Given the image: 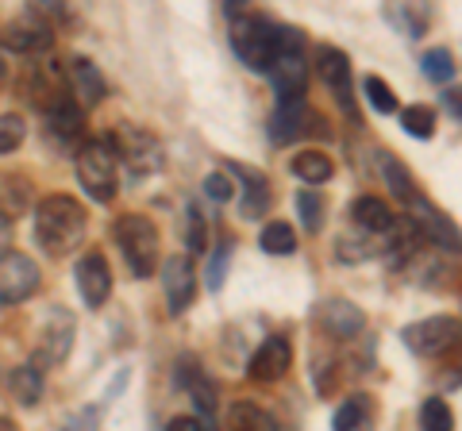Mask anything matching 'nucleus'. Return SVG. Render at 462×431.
I'll return each mask as SVG.
<instances>
[{"label":"nucleus","instance_id":"2","mask_svg":"<svg viewBox=\"0 0 462 431\" xmlns=\"http://www.w3.org/2000/svg\"><path fill=\"white\" fill-rule=\"evenodd\" d=\"M227 42L251 69H270L273 54H278V42H282V27H273L270 20L254 16L247 8H236L231 12Z\"/></svg>","mask_w":462,"mask_h":431},{"label":"nucleus","instance_id":"38","mask_svg":"<svg viewBox=\"0 0 462 431\" xmlns=\"http://www.w3.org/2000/svg\"><path fill=\"white\" fill-rule=\"evenodd\" d=\"M166 431H205V424L197 420V416H178V420H170Z\"/></svg>","mask_w":462,"mask_h":431},{"label":"nucleus","instance_id":"11","mask_svg":"<svg viewBox=\"0 0 462 431\" xmlns=\"http://www.w3.org/2000/svg\"><path fill=\"white\" fill-rule=\"evenodd\" d=\"M162 289H166V305L173 316H181L193 305L197 297V270L185 254H170L162 262Z\"/></svg>","mask_w":462,"mask_h":431},{"label":"nucleus","instance_id":"16","mask_svg":"<svg viewBox=\"0 0 462 431\" xmlns=\"http://www.w3.org/2000/svg\"><path fill=\"white\" fill-rule=\"evenodd\" d=\"M351 220L363 227V232H374V235H389L397 227V216L382 197H358L351 205Z\"/></svg>","mask_w":462,"mask_h":431},{"label":"nucleus","instance_id":"6","mask_svg":"<svg viewBox=\"0 0 462 431\" xmlns=\"http://www.w3.org/2000/svg\"><path fill=\"white\" fill-rule=\"evenodd\" d=\"M112 147H116V158L132 170V178H151L162 170V142H158L151 132H143V127L120 124Z\"/></svg>","mask_w":462,"mask_h":431},{"label":"nucleus","instance_id":"22","mask_svg":"<svg viewBox=\"0 0 462 431\" xmlns=\"http://www.w3.org/2000/svg\"><path fill=\"white\" fill-rule=\"evenodd\" d=\"M227 424H231V431H282V424L273 420V412L254 405V400H236V405L227 408Z\"/></svg>","mask_w":462,"mask_h":431},{"label":"nucleus","instance_id":"19","mask_svg":"<svg viewBox=\"0 0 462 431\" xmlns=\"http://www.w3.org/2000/svg\"><path fill=\"white\" fill-rule=\"evenodd\" d=\"M231 178H243V216L254 220V216H263L270 208V181L263 174H254V170H243V166H231L227 170Z\"/></svg>","mask_w":462,"mask_h":431},{"label":"nucleus","instance_id":"17","mask_svg":"<svg viewBox=\"0 0 462 431\" xmlns=\"http://www.w3.org/2000/svg\"><path fill=\"white\" fill-rule=\"evenodd\" d=\"M69 85H74V96L81 105H100V100L108 96V85L100 78V69L93 66V59H74L69 62Z\"/></svg>","mask_w":462,"mask_h":431},{"label":"nucleus","instance_id":"34","mask_svg":"<svg viewBox=\"0 0 462 431\" xmlns=\"http://www.w3.org/2000/svg\"><path fill=\"white\" fill-rule=\"evenodd\" d=\"M181 381L189 385V393H193V400L200 405V412L212 416V412H216V385H212L200 370H197V373H181Z\"/></svg>","mask_w":462,"mask_h":431},{"label":"nucleus","instance_id":"33","mask_svg":"<svg viewBox=\"0 0 462 431\" xmlns=\"http://www.w3.org/2000/svg\"><path fill=\"white\" fill-rule=\"evenodd\" d=\"M185 243H189V251L200 254L205 251V243H208V227H205V216H200V208L193 205H185Z\"/></svg>","mask_w":462,"mask_h":431},{"label":"nucleus","instance_id":"39","mask_svg":"<svg viewBox=\"0 0 462 431\" xmlns=\"http://www.w3.org/2000/svg\"><path fill=\"white\" fill-rule=\"evenodd\" d=\"M443 105H447V112H455V116L462 120V85H455V89H447Z\"/></svg>","mask_w":462,"mask_h":431},{"label":"nucleus","instance_id":"30","mask_svg":"<svg viewBox=\"0 0 462 431\" xmlns=\"http://www.w3.org/2000/svg\"><path fill=\"white\" fill-rule=\"evenodd\" d=\"M420 424H424V431H455L451 405H447L443 397H428L420 408Z\"/></svg>","mask_w":462,"mask_h":431},{"label":"nucleus","instance_id":"21","mask_svg":"<svg viewBox=\"0 0 462 431\" xmlns=\"http://www.w3.org/2000/svg\"><path fill=\"white\" fill-rule=\"evenodd\" d=\"M8 393L16 397V405L35 408L39 400H42V370L32 366V362H23V366H16V370H8Z\"/></svg>","mask_w":462,"mask_h":431},{"label":"nucleus","instance_id":"36","mask_svg":"<svg viewBox=\"0 0 462 431\" xmlns=\"http://www.w3.org/2000/svg\"><path fill=\"white\" fill-rule=\"evenodd\" d=\"M205 193H208L212 200H220V205H227V200L239 193V185H236V178H231L227 170H216V174L205 178Z\"/></svg>","mask_w":462,"mask_h":431},{"label":"nucleus","instance_id":"9","mask_svg":"<svg viewBox=\"0 0 462 431\" xmlns=\"http://www.w3.org/2000/svg\"><path fill=\"white\" fill-rule=\"evenodd\" d=\"M404 347L420 358H431V354H443L451 351L455 343H462V324L455 316H431V320H420V324H409L401 332Z\"/></svg>","mask_w":462,"mask_h":431},{"label":"nucleus","instance_id":"40","mask_svg":"<svg viewBox=\"0 0 462 431\" xmlns=\"http://www.w3.org/2000/svg\"><path fill=\"white\" fill-rule=\"evenodd\" d=\"M8 247H12V220L0 212V258L8 254Z\"/></svg>","mask_w":462,"mask_h":431},{"label":"nucleus","instance_id":"37","mask_svg":"<svg viewBox=\"0 0 462 431\" xmlns=\"http://www.w3.org/2000/svg\"><path fill=\"white\" fill-rule=\"evenodd\" d=\"M66 431H100V408H81L74 420L66 424Z\"/></svg>","mask_w":462,"mask_h":431},{"label":"nucleus","instance_id":"4","mask_svg":"<svg viewBox=\"0 0 462 431\" xmlns=\"http://www.w3.org/2000/svg\"><path fill=\"white\" fill-rule=\"evenodd\" d=\"M300 32H289V27H282V42H278V54H273L270 62V81L273 89H278L282 105H300L305 100V89H309V66L305 59H300Z\"/></svg>","mask_w":462,"mask_h":431},{"label":"nucleus","instance_id":"8","mask_svg":"<svg viewBox=\"0 0 462 431\" xmlns=\"http://www.w3.org/2000/svg\"><path fill=\"white\" fill-rule=\"evenodd\" d=\"M39 266L35 258H27L23 251H8L0 258V308H12V305H23L39 293Z\"/></svg>","mask_w":462,"mask_h":431},{"label":"nucleus","instance_id":"3","mask_svg":"<svg viewBox=\"0 0 462 431\" xmlns=\"http://www.w3.org/2000/svg\"><path fill=\"white\" fill-rule=\"evenodd\" d=\"M74 166H78L81 189L89 193L93 200H100V205H108V200L116 197V166H120V158H116L112 142H108V139H89V142H81Z\"/></svg>","mask_w":462,"mask_h":431},{"label":"nucleus","instance_id":"31","mask_svg":"<svg viewBox=\"0 0 462 431\" xmlns=\"http://www.w3.org/2000/svg\"><path fill=\"white\" fill-rule=\"evenodd\" d=\"M420 66H424V78L436 81V85H447V81H451V74H455V59H451V50H447V47L428 50L420 59Z\"/></svg>","mask_w":462,"mask_h":431},{"label":"nucleus","instance_id":"42","mask_svg":"<svg viewBox=\"0 0 462 431\" xmlns=\"http://www.w3.org/2000/svg\"><path fill=\"white\" fill-rule=\"evenodd\" d=\"M0 81H5V59H0Z\"/></svg>","mask_w":462,"mask_h":431},{"label":"nucleus","instance_id":"13","mask_svg":"<svg viewBox=\"0 0 462 431\" xmlns=\"http://www.w3.org/2000/svg\"><path fill=\"white\" fill-rule=\"evenodd\" d=\"M74 281H78V293H81V300L89 308H100L108 300V293H112V270H108V262H105V254H85L81 262H78V270H74Z\"/></svg>","mask_w":462,"mask_h":431},{"label":"nucleus","instance_id":"27","mask_svg":"<svg viewBox=\"0 0 462 431\" xmlns=\"http://www.w3.org/2000/svg\"><path fill=\"white\" fill-rule=\"evenodd\" d=\"M263 251L266 254H293L297 251V232L289 227L285 220H273V224H266L263 227Z\"/></svg>","mask_w":462,"mask_h":431},{"label":"nucleus","instance_id":"28","mask_svg":"<svg viewBox=\"0 0 462 431\" xmlns=\"http://www.w3.org/2000/svg\"><path fill=\"white\" fill-rule=\"evenodd\" d=\"M401 127L412 139H431L436 135V112H431L428 105H412V108L401 112Z\"/></svg>","mask_w":462,"mask_h":431},{"label":"nucleus","instance_id":"10","mask_svg":"<svg viewBox=\"0 0 462 431\" xmlns=\"http://www.w3.org/2000/svg\"><path fill=\"white\" fill-rule=\"evenodd\" d=\"M412 220H409V227L420 239H428L431 247H439V251H447V254H462V232L458 227L447 220V216L431 205V200H424V197H416L412 200Z\"/></svg>","mask_w":462,"mask_h":431},{"label":"nucleus","instance_id":"26","mask_svg":"<svg viewBox=\"0 0 462 431\" xmlns=\"http://www.w3.org/2000/svg\"><path fill=\"white\" fill-rule=\"evenodd\" d=\"M382 174H385V189L393 193V197L401 200V205H412V200L420 197V193H416V181H412V174H409V170H404V166L397 162L393 154H385V158H382Z\"/></svg>","mask_w":462,"mask_h":431},{"label":"nucleus","instance_id":"20","mask_svg":"<svg viewBox=\"0 0 462 431\" xmlns=\"http://www.w3.org/2000/svg\"><path fill=\"white\" fill-rule=\"evenodd\" d=\"M316 69H320L328 89H336L339 96L351 93V59H346L339 47H324L320 59H316Z\"/></svg>","mask_w":462,"mask_h":431},{"label":"nucleus","instance_id":"25","mask_svg":"<svg viewBox=\"0 0 462 431\" xmlns=\"http://www.w3.org/2000/svg\"><path fill=\"white\" fill-rule=\"evenodd\" d=\"M374 427V400L366 393L351 397L336 412V431H370Z\"/></svg>","mask_w":462,"mask_h":431},{"label":"nucleus","instance_id":"5","mask_svg":"<svg viewBox=\"0 0 462 431\" xmlns=\"http://www.w3.org/2000/svg\"><path fill=\"white\" fill-rule=\"evenodd\" d=\"M116 243H120V251L135 278H151L158 270L162 243H158V227L147 216H120V220H116Z\"/></svg>","mask_w":462,"mask_h":431},{"label":"nucleus","instance_id":"29","mask_svg":"<svg viewBox=\"0 0 462 431\" xmlns=\"http://www.w3.org/2000/svg\"><path fill=\"white\" fill-rule=\"evenodd\" d=\"M363 93H366V100H370V108H374V112H382V116H393V112H401L397 93L389 89L382 78H374V74H370V78L363 81Z\"/></svg>","mask_w":462,"mask_h":431},{"label":"nucleus","instance_id":"32","mask_svg":"<svg viewBox=\"0 0 462 431\" xmlns=\"http://www.w3.org/2000/svg\"><path fill=\"white\" fill-rule=\"evenodd\" d=\"M297 208H300V220H305V232H312V235L320 232L324 227V197L305 189V193H297Z\"/></svg>","mask_w":462,"mask_h":431},{"label":"nucleus","instance_id":"35","mask_svg":"<svg viewBox=\"0 0 462 431\" xmlns=\"http://www.w3.org/2000/svg\"><path fill=\"white\" fill-rule=\"evenodd\" d=\"M27 135V124L23 116H16V112H8V116H0V154H12L23 142Z\"/></svg>","mask_w":462,"mask_h":431},{"label":"nucleus","instance_id":"24","mask_svg":"<svg viewBox=\"0 0 462 431\" xmlns=\"http://www.w3.org/2000/svg\"><path fill=\"white\" fill-rule=\"evenodd\" d=\"M305 124H312V116L305 112V100H300V105H278V112H273V120H270V139L289 142L305 132Z\"/></svg>","mask_w":462,"mask_h":431},{"label":"nucleus","instance_id":"1","mask_svg":"<svg viewBox=\"0 0 462 431\" xmlns=\"http://www.w3.org/2000/svg\"><path fill=\"white\" fill-rule=\"evenodd\" d=\"M35 239L42 251L51 254H69L85 239V208L74 197H42L35 208Z\"/></svg>","mask_w":462,"mask_h":431},{"label":"nucleus","instance_id":"12","mask_svg":"<svg viewBox=\"0 0 462 431\" xmlns=\"http://www.w3.org/2000/svg\"><path fill=\"white\" fill-rule=\"evenodd\" d=\"M293 362V347H289L285 335H270L266 343H258V351L251 354L247 373L254 381H282Z\"/></svg>","mask_w":462,"mask_h":431},{"label":"nucleus","instance_id":"15","mask_svg":"<svg viewBox=\"0 0 462 431\" xmlns=\"http://www.w3.org/2000/svg\"><path fill=\"white\" fill-rule=\"evenodd\" d=\"M5 47L16 50V54H39V50L51 47V27L35 16H23L5 32Z\"/></svg>","mask_w":462,"mask_h":431},{"label":"nucleus","instance_id":"7","mask_svg":"<svg viewBox=\"0 0 462 431\" xmlns=\"http://www.w3.org/2000/svg\"><path fill=\"white\" fill-rule=\"evenodd\" d=\"M74 335H78L74 316H69L66 308H51L47 320H42V327H39V347L32 354V366H39V370L62 366L69 358V347H74Z\"/></svg>","mask_w":462,"mask_h":431},{"label":"nucleus","instance_id":"41","mask_svg":"<svg viewBox=\"0 0 462 431\" xmlns=\"http://www.w3.org/2000/svg\"><path fill=\"white\" fill-rule=\"evenodd\" d=\"M0 431H16V424H12V420H5V416H0Z\"/></svg>","mask_w":462,"mask_h":431},{"label":"nucleus","instance_id":"18","mask_svg":"<svg viewBox=\"0 0 462 431\" xmlns=\"http://www.w3.org/2000/svg\"><path fill=\"white\" fill-rule=\"evenodd\" d=\"M47 124L58 139H74L81 132V105L69 93H54L47 100Z\"/></svg>","mask_w":462,"mask_h":431},{"label":"nucleus","instance_id":"14","mask_svg":"<svg viewBox=\"0 0 462 431\" xmlns=\"http://www.w3.org/2000/svg\"><path fill=\"white\" fill-rule=\"evenodd\" d=\"M320 320L331 335H339V339H355L358 332L366 327V316L363 308L355 305V300H343V297H331L320 305Z\"/></svg>","mask_w":462,"mask_h":431},{"label":"nucleus","instance_id":"23","mask_svg":"<svg viewBox=\"0 0 462 431\" xmlns=\"http://www.w3.org/2000/svg\"><path fill=\"white\" fill-rule=\"evenodd\" d=\"M289 170H293V178H300L305 185H324L331 174H336V162H331L324 151H297L289 158Z\"/></svg>","mask_w":462,"mask_h":431}]
</instances>
